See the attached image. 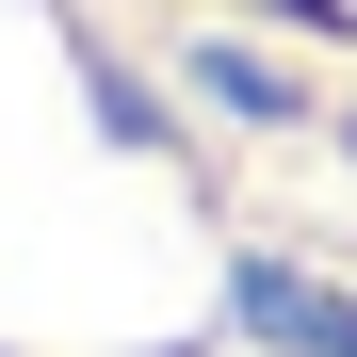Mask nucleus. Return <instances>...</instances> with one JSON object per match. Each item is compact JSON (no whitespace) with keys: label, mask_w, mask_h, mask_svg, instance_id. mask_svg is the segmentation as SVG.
I'll use <instances>...</instances> for the list:
<instances>
[{"label":"nucleus","mask_w":357,"mask_h":357,"mask_svg":"<svg viewBox=\"0 0 357 357\" xmlns=\"http://www.w3.org/2000/svg\"><path fill=\"white\" fill-rule=\"evenodd\" d=\"M244 325H260V341H292V357H357V325H341V292H309V276H276V260L244 276Z\"/></svg>","instance_id":"1"}]
</instances>
